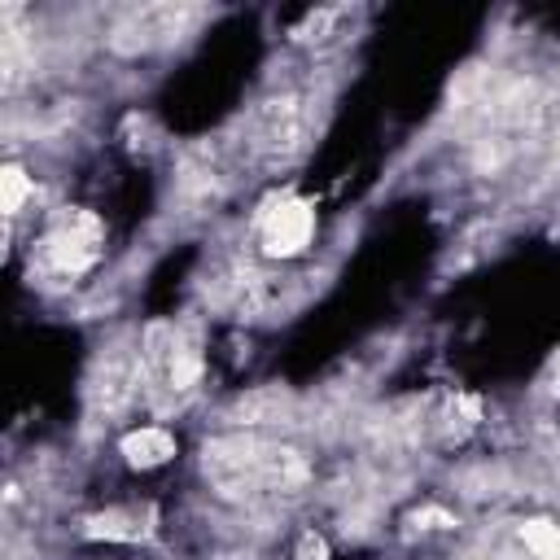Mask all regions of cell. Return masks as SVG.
I'll list each match as a JSON object with an SVG mask.
<instances>
[{"mask_svg": "<svg viewBox=\"0 0 560 560\" xmlns=\"http://www.w3.org/2000/svg\"><path fill=\"white\" fill-rule=\"evenodd\" d=\"M284 411H289V394H284L280 385H258V389L241 394V398L228 407V420H232L236 429H258V424L284 420Z\"/></svg>", "mask_w": 560, "mask_h": 560, "instance_id": "obj_7", "label": "cell"}, {"mask_svg": "<svg viewBox=\"0 0 560 560\" xmlns=\"http://www.w3.org/2000/svg\"><path fill=\"white\" fill-rule=\"evenodd\" d=\"M140 385H144L140 354H136V359L109 354V359L96 363V376H92V385H88V402H92V411H101V416H118V411L136 398Z\"/></svg>", "mask_w": 560, "mask_h": 560, "instance_id": "obj_6", "label": "cell"}, {"mask_svg": "<svg viewBox=\"0 0 560 560\" xmlns=\"http://www.w3.org/2000/svg\"><path fill=\"white\" fill-rule=\"evenodd\" d=\"M197 22V9L192 4H140V9H127L114 26H109V48L118 57H144L153 48H166L175 44L179 35H188V26Z\"/></svg>", "mask_w": 560, "mask_h": 560, "instance_id": "obj_2", "label": "cell"}, {"mask_svg": "<svg viewBox=\"0 0 560 560\" xmlns=\"http://www.w3.org/2000/svg\"><path fill=\"white\" fill-rule=\"evenodd\" d=\"M201 477L219 499H284L311 481V464L258 433H223L201 446Z\"/></svg>", "mask_w": 560, "mask_h": 560, "instance_id": "obj_1", "label": "cell"}, {"mask_svg": "<svg viewBox=\"0 0 560 560\" xmlns=\"http://www.w3.org/2000/svg\"><path fill=\"white\" fill-rule=\"evenodd\" d=\"M118 451H122V459L131 468H158V464H166L175 455V438L162 424H144V429H131L118 442Z\"/></svg>", "mask_w": 560, "mask_h": 560, "instance_id": "obj_9", "label": "cell"}, {"mask_svg": "<svg viewBox=\"0 0 560 560\" xmlns=\"http://www.w3.org/2000/svg\"><path fill=\"white\" fill-rule=\"evenodd\" d=\"M101 241H105V232L92 210H66L39 241V258L57 276H79L101 258Z\"/></svg>", "mask_w": 560, "mask_h": 560, "instance_id": "obj_3", "label": "cell"}, {"mask_svg": "<svg viewBox=\"0 0 560 560\" xmlns=\"http://www.w3.org/2000/svg\"><path fill=\"white\" fill-rule=\"evenodd\" d=\"M293 560H328V542H324L315 529H306V534L298 538V551H293Z\"/></svg>", "mask_w": 560, "mask_h": 560, "instance_id": "obj_12", "label": "cell"}, {"mask_svg": "<svg viewBox=\"0 0 560 560\" xmlns=\"http://www.w3.org/2000/svg\"><path fill=\"white\" fill-rule=\"evenodd\" d=\"M26 197H31V175L18 162H4V171H0V210H4V219H13Z\"/></svg>", "mask_w": 560, "mask_h": 560, "instance_id": "obj_11", "label": "cell"}, {"mask_svg": "<svg viewBox=\"0 0 560 560\" xmlns=\"http://www.w3.org/2000/svg\"><path fill=\"white\" fill-rule=\"evenodd\" d=\"M306 131H311L306 101L284 92V96H271V101L258 105V114L249 122V144L262 158H293L306 144Z\"/></svg>", "mask_w": 560, "mask_h": 560, "instance_id": "obj_4", "label": "cell"}, {"mask_svg": "<svg viewBox=\"0 0 560 560\" xmlns=\"http://www.w3.org/2000/svg\"><path fill=\"white\" fill-rule=\"evenodd\" d=\"M538 385H542L551 398H560V350L547 359V368H542V381H538Z\"/></svg>", "mask_w": 560, "mask_h": 560, "instance_id": "obj_13", "label": "cell"}, {"mask_svg": "<svg viewBox=\"0 0 560 560\" xmlns=\"http://www.w3.org/2000/svg\"><path fill=\"white\" fill-rule=\"evenodd\" d=\"M521 542L538 556V560H560V525L556 521H525L521 525Z\"/></svg>", "mask_w": 560, "mask_h": 560, "instance_id": "obj_10", "label": "cell"}, {"mask_svg": "<svg viewBox=\"0 0 560 560\" xmlns=\"http://www.w3.org/2000/svg\"><path fill=\"white\" fill-rule=\"evenodd\" d=\"M153 512L149 508H109V512H96L83 521V534L88 538H109V542H140L149 538V525Z\"/></svg>", "mask_w": 560, "mask_h": 560, "instance_id": "obj_8", "label": "cell"}, {"mask_svg": "<svg viewBox=\"0 0 560 560\" xmlns=\"http://www.w3.org/2000/svg\"><path fill=\"white\" fill-rule=\"evenodd\" d=\"M258 232H262V249L271 258H293L315 236V206L302 201V197H276V201L262 206Z\"/></svg>", "mask_w": 560, "mask_h": 560, "instance_id": "obj_5", "label": "cell"}]
</instances>
